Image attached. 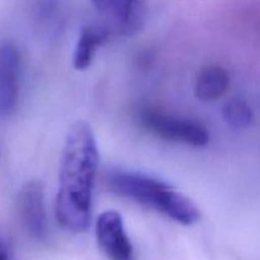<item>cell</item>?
Returning <instances> with one entry per match:
<instances>
[{
  "label": "cell",
  "instance_id": "1",
  "mask_svg": "<svg viewBox=\"0 0 260 260\" xmlns=\"http://www.w3.org/2000/svg\"><path fill=\"white\" fill-rule=\"evenodd\" d=\"M99 165L96 139L86 122H76L66 135L55 201L57 222L71 233H84L91 221V205Z\"/></svg>",
  "mask_w": 260,
  "mask_h": 260
},
{
  "label": "cell",
  "instance_id": "2",
  "mask_svg": "<svg viewBox=\"0 0 260 260\" xmlns=\"http://www.w3.org/2000/svg\"><path fill=\"white\" fill-rule=\"evenodd\" d=\"M109 192L157 211L180 225L190 226L201 218L197 206L172 185L142 173L112 170L106 175Z\"/></svg>",
  "mask_w": 260,
  "mask_h": 260
},
{
  "label": "cell",
  "instance_id": "3",
  "mask_svg": "<svg viewBox=\"0 0 260 260\" xmlns=\"http://www.w3.org/2000/svg\"><path fill=\"white\" fill-rule=\"evenodd\" d=\"M144 128L167 141L184 144L193 147H203L210 141L207 128L194 119L165 113L155 108H144L139 114Z\"/></svg>",
  "mask_w": 260,
  "mask_h": 260
},
{
  "label": "cell",
  "instance_id": "4",
  "mask_svg": "<svg viewBox=\"0 0 260 260\" xmlns=\"http://www.w3.org/2000/svg\"><path fill=\"white\" fill-rule=\"evenodd\" d=\"M23 228L36 240H45L48 234L45 189L40 180H29L20 188L17 198Z\"/></svg>",
  "mask_w": 260,
  "mask_h": 260
},
{
  "label": "cell",
  "instance_id": "5",
  "mask_svg": "<svg viewBox=\"0 0 260 260\" xmlns=\"http://www.w3.org/2000/svg\"><path fill=\"white\" fill-rule=\"evenodd\" d=\"M95 236L99 248L109 260H135L134 246L124 229L121 213L106 211L95 223Z\"/></svg>",
  "mask_w": 260,
  "mask_h": 260
},
{
  "label": "cell",
  "instance_id": "6",
  "mask_svg": "<svg viewBox=\"0 0 260 260\" xmlns=\"http://www.w3.org/2000/svg\"><path fill=\"white\" fill-rule=\"evenodd\" d=\"M20 52L10 42L0 43V119L15 111L19 99Z\"/></svg>",
  "mask_w": 260,
  "mask_h": 260
},
{
  "label": "cell",
  "instance_id": "7",
  "mask_svg": "<svg viewBox=\"0 0 260 260\" xmlns=\"http://www.w3.org/2000/svg\"><path fill=\"white\" fill-rule=\"evenodd\" d=\"M98 12L111 20L113 29L134 36L144 19V0H91Z\"/></svg>",
  "mask_w": 260,
  "mask_h": 260
},
{
  "label": "cell",
  "instance_id": "8",
  "mask_svg": "<svg viewBox=\"0 0 260 260\" xmlns=\"http://www.w3.org/2000/svg\"><path fill=\"white\" fill-rule=\"evenodd\" d=\"M111 30L102 25H86L81 29L73 55V65L76 70H85L93 62L98 47L108 41Z\"/></svg>",
  "mask_w": 260,
  "mask_h": 260
},
{
  "label": "cell",
  "instance_id": "9",
  "mask_svg": "<svg viewBox=\"0 0 260 260\" xmlns=\"http://www.w3.org/2000/svg\"><path fill=\"white\" fill-rule=\"evenodd\" d=\"M230 88V76L220 65L205 66L196 81L194 93L200 101L215 102L226 94Z\"/></svg>",
  "mask_w": 260,
  "mask_h": 260
},
{
  "label": "cell",
  "instance_id": "10",
  "mask_svg": "<svg viewBox=\"0 0 260 260\" xmlns=\"http://www.w3.org/2000/svg\"><path fill=\"white\" fill-rule=\"evenodd\" d=\"M222 118L233 128L243 129L250 126L254 119V113L251 107L244 99L234 98L223 107Z\"/></svg>",
  "mask_w": 260,
  "mask_h": 260
},
{
  "label": "cell",
  "instance_id": "11",
  "mask_svg": "<svg viewBox=\"0 0 260 260\" xmlns=\"http://www.w3.org/2000/svg\"><path fill=\"white\" fill-rule=\"evenodd\" d=\"M0 260H12L10 259L9 248L2 238H0Z\"/></svg>",
  "mask_w": 260,
  "mask_h": 260
}]
</instances>
